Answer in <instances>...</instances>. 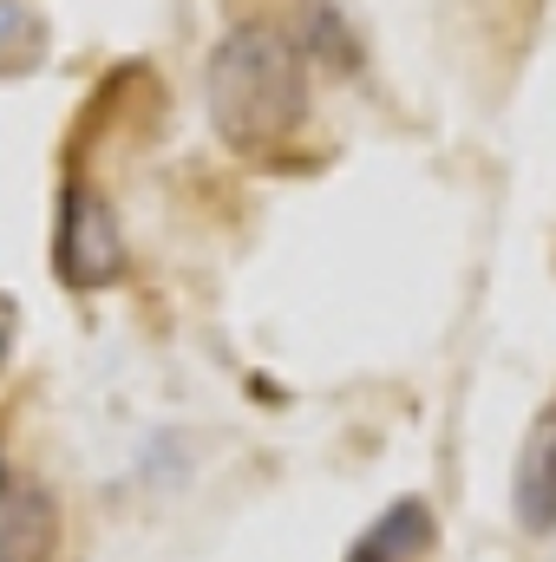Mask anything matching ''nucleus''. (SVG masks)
Returning a JSON list of instances; mask_svg holds the SVG:
<instances>
[{"label": "nucleus", "mask_w": 556, "mask_h": 562, "mask_svg": "<svg viewBox=\"0 0 556 562\" xmlns=\"http://www.w3.org/2000/svg\"><path fill=\"white\" fill-rule=\"evenodd\" d=\"M53 269L66 288H105L125 269V236L112 223V210L92 190H66L59 196V229H53Z\"/></svg>", "instance_id": "f03ea898"}, {"label": "nucleus", "mask_w": 556, "mask_h": 562, "mask_svg": "<svg viewBox=\"0 0 556 562\" xmlns=\"http://www.w3.org/2000/svg\"><path fill=\"white\" fill-rule=\"evenodd\" d=\"M40 20L26 13V7H13V0H0V72H20V66H33L40 59Z\"/></svg>", "instance_id": "423d86ee"}, {"label": "nucleus", "mask_w": 556, "mask_h": 562, "mask_svg": "<svg viewBox=\"0 0 556 562\" xmlns=\"http://www.w3.org/2000/svg\"><path fill=\"white\" fill-rule=\"evenodd\" d=\"M13 334H20V307H13V294H0V360L13 347Z\"/></svg>", "instance_id": "0eeeda50"}, {"label": "nucleus", "mask_w": 556, "mask_h": 562, "mask_svg": "<svg viewBox=\"0 0 556 562\" xmlns=\"http://www.w3.org/2000/svg\"><path fill=\"white\" fill-rule=\"evenodd\" d=\"M425 543H432V517H425V504H393V510L354 543V557L347 562H413Z\"/></svg>", "instance_id": "39448f33"}, {"label": "nucleus", "mask_w": 556, "mask_h": 562, "mask_svg": "<svg viewBox=\"0 0 556 562\" xmlns=\"http://www.w3.org/2000/svg\"><path fill=\"white\" fill-rule=\"evenodd\" d=\"M511 504H518L524 530H537V537L556 530V406L537 413L524 451H518V491H511Z\"/></svg>", "instance_id": "7ed1b4c3"}, {"label": "nucleus", "mask_w": 556, "mask_h": 562, "mask_svg": "<svg viewBox=\"0 0 556 562\" xmlns=\"http://www.w3.org/2000/svg\"><path fill=\"white\" fill-rule=\"evenodd\" d=\"M53 537H59V510L46 491L33 484L0 491V562H53Z\"/></svg>", "instance_id": "20e7f679"}, {"label": "nucleus", "mask_w": 556, "mask_h": 562, "mask_svg": "<svg viewBox=\"0 0 556 562\" xmlns=\"http://www.w3.org/2000/svg\"><path fill=\"white\" fill-rule=\"evenodd\" d=\"M0 491H7V471H0Z\"/></svg>", "instance_id": "6e6552de"}, {"label": "nucleus", "mask_w": 556, "mask_h": 562, "mask_svg": "<svg viewBox=\"0 0 556 562\" xmlns=\"http://www.w3.org/2000/svg\"><path fill=\"white\" fill-rule=\"evenodd\" d=\"M203 92H210L216 138L230 144L236 157H269L308 119V66H301V46L281 26H269V20H243L210 53Z\"/></svg>", "instance_id": "f257e3e1"}]
</instances>
